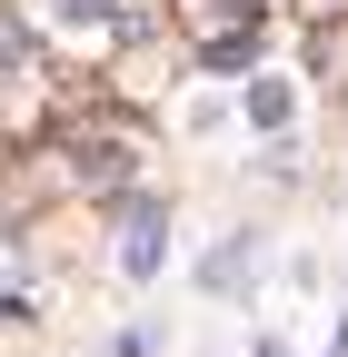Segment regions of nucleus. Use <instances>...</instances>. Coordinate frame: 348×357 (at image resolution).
Instances as JSON below:
<instances>
[{"instance_id": "1", "label": "nucleus", "mask_w": 348, "mask_h": 357, "mask_svg": "<svg viewBox=\"0 0 348 357\" xmlns=\"http://www.w3.org/2000/svg\"><path fill=\"white\" fill-rule=\"evenodd\" d=\"M119 268H129V278H150V268H159V218H150V208H140V229H129Z\"/></svg>"}]
</instances>
